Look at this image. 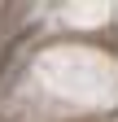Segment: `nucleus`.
<instances>
[{
	"label": "nucleus",
	"instance_id": "1",
	"mask_svg": "<svg viewBox=\"0 0 118 122\" xmlns=\"http://www.w3.org/2000/svg\"><path fill=\"white\" fill-rule=\"evenodd\" d=\"M31 35H35V30H26L22 39H9V48L0 52V92H5V83H9V70L18 66V52L26 48V39H31Z\"/></svg>",
	"mask_w": 118,
	"mask_h": 122
}]
</instances>
